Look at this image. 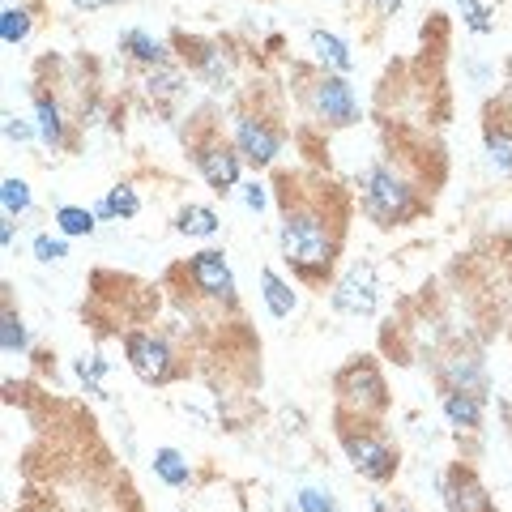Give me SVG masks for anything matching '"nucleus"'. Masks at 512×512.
Instances as JSON below:
<instances>
[{"label": "nucleus", "instance_id": "nucleus-23", "mask_svg": "<svg viewBox=\"0 0 512 512\" xmlns=\"http://www.w3.org/2000/svg\"><path fill=\"white\" fill-rule=\"evenodd\" d=\"M26 35H30V13L26 9H5V18H0V39L13 47V43H22Z\"/></svg>", "mask_w": 512, "mask_h": 512}, {"label": "nucleus", "instance_id": "nucleus-20", "mask_svg": "<svg viewBox=\"0 0 512 512\" xmlns=\"http://www.w3.org/2000/svg\"><path fill=\"white\" fill-rule=\"evenodd\" d=\"M175 227H180L184 235L205 239V235H214V231H218V214H214V210H205V205H184L180 218H175Z\"/></svg>", "mask_w": 512, "mask_h": 512}, {"label": "nucleus", "instance_id": "nucleus-33", "mask_svg": "<svg viewBox=\"0 0 512 512\" xmlns=\"http://www.w3.org/2000/svg\"><path fill=\"white\" fill-rule=\"evenodd\" d=\"M77 9H103V5H111V0H73Z\"/></svg>", "mask_w": 512, "mask_h": 512}, {"label": "nucleus", "instance_id": "nucleus-35", "mask_svg": "<svg viewBox=\"0 0 512 512\" xmlns=\"http://www.w3.org/2000/svg\"><path fill=\"white\" fill-rule=\"evenodd\" d=\"M508 90H512V60H508Z\"/></svg>", "mask_w": 512, "mask_h": 512}, {"label": "nucleus", "instance_id": "nucleus-24", "mask_svg": "<svg viewBox=\"0 0 512 512\" xmlns=\"http://www.w3.org/2000/svg\"><path fill=\"white\" fill-rule=\"evenodd\" d=\"M0 201H5V214H26L30 210V184L26 180H5V188H0Z\"/></svg>", "mask_w": 512, "mask_h": 512}, {"label": "nucleus", "instance_id": "nucleus-18", "mask_svg": "<svg viewBox=\"0 0 512 512\" xmlns=\"http://www.w3.org/2000/svg\"><path fill=\"white\" fill-rule=\"evenodd\" d=\"M192 60H197V69L205 73V82H210L214 90H222V86L231 82V69H227V60H222L218 47H210V43H197V56H192Z\"/></svg>", "mask_w": 512, "mask_h": 512}, {"label": "nucleus", "instance_id": "nucleus-28", "mask_svg": "<svg viewBox=\"0 0 512 512\" xmlns=\"http://www.w3.org/2000/svg\"><path fill=\"white\" fill-rule=\"evenodd\" d=\"M295 504H299V512H333V495L320 487H299Z\"/></svg>", "mask_w": 512, "mask_h": 512}, {"label": "nucleus", "instance_id": "nucleus-8", "mask_svg": "<svg viewBox=\"0 0 512 512\" xmlns=\"http://www.w3.org/2000/svg\"><path fill=\"white\" fill-rule=\"evenodd\" d=\"M188 278L197 282V291L210 295V299H231L235 295V278H231L227 256L214 252V248H205V252L192 256V261H188Z\"/></svg>", "mask_w": 512, "mask_h": 512}, {"label": "nucleus", "instance_id": "nucleus-30", "mask_svg": "<svg viewBox=\"0 0 512 512\" xmlns=\"http://www.w3.org/2000/svg\"><path fill=\"white\" fill-rule=\"evenodd\" d=\"M5 137H9V141H30V124L18 120L13 111H5Z\"/></svg>", "mask_w": 512, "mask_h": 512}, {"label": "nucleus", "instance_id": "nucleus-27", "mask_svg": "<svg viewBox=\"0 0 512 512\" xmlns=\"http://www.w3.org/2000/svg\"><path fill=\"white\" fill-rule=\"evenodd\" d=\"M150 90L154 94H167V99H171V94L184 90V77L175 73V69H167V64H154V69H150Z\"/></svg>", "mask_w": 512, "mask_h": 512}, {"label": "nucleus", "instance_id": "nucleus-12", "mask_svg": "<svg viewBox=\"0 0 512 512\" xmlns=\"http://www.w3.org/2000/svg\"><path fill=\"white\" fill-rule=\"evenodd\" d=\"M487 154L491 167L500 175H512V124L508 120H487Z\"/></svg>", "mask_w": 512, "mask_h": 512}, {"label": "nucleus", "instance_id": "nucleus-19", "mask_svg": "<svg viewBox=\"0 0 512 512\" xmlns=\"http://www.w3.org/2000/svg\"><path fill=\"white\" fill-rule=\"evenodd\" d=\"M154 474L163 478L167 487H184L188 478H192V470H188V461L175 453V448H158L154 453Z\"/></svg>", "mask_w": 512, "mask_h": 512}, {"label": "nucleus", "instance_id": "nucleus-5", "mask_svg": "<svg viewBox=\"0 0 512 512\" xmlns=\"http://www.w3.org/2000/svg\"><path fill=\"white\" fill-rule=\"evenodd\" d=\"M124 350H128V363H133V372L146 380V384H167V380H171L175 359H171L167 342L150 338V333H128Z\"/></svg>", "mask_w": 512, "mask_h": 512}, {"label": "nucleus", "instance_id": "nucleus-29", "mask_svg": "<svg viewBox=\"0 0 512 512\" xmlns=\"http://www.w3.org/2000/svg\"><path fill=\"white\" fill-rule=\"evenodd\" d=\"M35 256H39L43 265H52V261H64V239L39 235V239H35Z\"/></svg>", "mask_w": 512, "mask_h": 512}, {"label": "nucleus", "instance_id": "nucleus-26", "mask_svg": "<svg viewBox=\"0 0 512 512\" xmlns=\"http://www.w3.org/2000/svg\"><path fill=\"white\" fill-rule=\"evenodd\" d=\"M457 9H461V18H466V26L474 30V35H487L491 30V13L483 0H457Z\"/></svg>", "mask_w": 512, "mask_h": 512}, {"label": "nucleus", "instance_id": "nucleus-13", "mask_svg": "<svg viewBox=\"0 0 512 512\" xmlns=\"http://www.w3.org/2000/svg\"><path fill=\"white\" fill-rule=\"evenodd\" d=\"M444 414H448V423H453V427L474 431L478 423H483V402H478L474 393L453 389V393H444Z\"/></svg>", "mask_w": 512, "mask_h": 512}, {"label": "nucleus", "instance_id": "nucleus-3", "mask_svg": "<svg viewBox=\"0 0 512 512\" xmlns=\"http://www.w3.org/2000/svg\"><path fill=\"white\" fill-rule=\"evenodd\" d=\"M342 448L350 457V466H355L363 478H372V483H389V478L397 474V457L393 448L384 444L380 436H372V431H342Z\"/></svg>", "mask_w": 512, "mask_h": 512}, {"label": "nucleus", "instance_id": "nucleus-21", "mask_svg": "<svg viewBox=\"0 0 512 512\" xmlns=\"http://www.w3.org/2000/svg\"><path fill=\"white\" fill-rule=\"evenodd\" d=\"M141 210V201L133 197V188H111V197L99 201V218H133Z\"/></svg>", "mask_w": 512, "mask_h": 512}, {"label": "nucleus", "instance_id": "nucleus-6", "mask_svg": "<svg viewBox=\"0 0 512 512\" xmlns=\"http://www.w3.org/2000/svg\"><path fill=\"white\" fill-rule=\"evenodd\" d=\"M312 111L333 128H346V124L359 120V103H355V94H350V86L342 82V77H316Z\"/></svg>", "mask_w": 512, "mask_h": 512}, {"label": "nucleus", "instance_id": "nucleus-17", "mask_svg": "<svg viewBox=\"0 0 512 512\" xmlns=\"http://www.w3.org/2000/svg\"><path fill=\"white\" fill-rule=\"evenodd\" d=\"M39 137L47 141V146H64V116H60V103L47 99V94H39Z\"/></svg>", "mask_w": 512, "mask_h": 512}, {"label": "nucleus", "instance_id": "nucleus-22", "mask_svg": "<svg viewBox=\"0 0 512 512\" xmlns=\"http://www.w3.org/2000/svg\"><path fill=\"white\" fill-rule=\"evenodd\" d=\"M56 222H60L64 235H90L94 231V214L90 210H77V205H60Z\"/></svg>", "mask_w": 512, "mask_h": 512}, {"label": "nucleus", "instance_id": "nucleus-10", "mask_svg": "<svg viewBox=\"0 0 512 512\" xmlns=\"http://www.w3.org/2000/svg\"><path fill=\"white\" fill-rule=\"evenodd\" d=\"M444 504H448V512H495V500L487 495V487L461 466L448 470V478H444Z\"/></svg>", "mask_w": 512, "mask_h": 512}, {"label": "nucleus", "instance_id": "nucleus-32", "mask_svg": "<svg viewBox=\"0 0 512 512\" xmlns=\"http://www.w3.org/2000/svg\"><path fill=\"white\" fill-rule=\"evenodd\" d=\"M372 5H376L380 13H397V9H402V0H372Z\"/></svg>", "mask_w": 512, "mask_h": 512}, {"label": "nucleus", "instance_id": "nucleus-31", "mask_svg": "<svg viewBox=\"0 0 512 512\" xmlns=\"http://www.w3.org/2000/svg\"><path fill=\"white\" fill-rule=\"evenodd\" d=\"M244 205H248V210L261 214L265 205H269V197H265V184H248V188H244Z\"/></svg>", "mask_w": 512, "mask_h": 512}, {"label": "nucleus", "instance_id": "nucleus-9", "mask_svg": "<svg viewBox=\"0 0 512 512\" xmlns=\"http://www.w3.org/2000/svg\"><path fill=\"white\" fill-rule=\"evenodd\" d=\"M235 146H239V154H244L248 163L265 167V163H274V158H278L282 137H278V128H269L265 120L239 116V124H235Z\"/></svg>", "mask_w": 512, "mask_h": 512}, {"label": "nucleus", "instance_id": "nucleus-15", "mask_svg": "<svg viewBox=\"0 0 512 512\" xmlns=\"http://www.w3.org/2000/svg\"><path fill=\"white\" fill-rule=\"evenodd\" d=\"M312 47H316V56L325 60V64H333L338 73H350V69H355V60H350L346 43H342L338 35H329V30H312Z\"/></svg>", "mask_w": 512, "mask_h": 512}, {"label": "nucleus", "instance_id": "nucleus-14", "mask_svg": "<svg viewBox=\"0 0 512 512\" xmlns=\"http://www.w3.org/2000/svg\"><path fill=\"white\" fill-rule=\"evenodd\" d=\"M261 286H265V303H269V312H274L278 320H286L295 312V291L286 286L274 269H261Z\"/></svg>", "mask_w": 512, "mask_h": 512}, {"label": "nucleus", "instance_id": "nucleus-1", "mask_svg": "<svg viewBox=\"0 0 512 512\" xmlns=\"http://www.w3.org/2000/svg\"><path fill=\"white\" fill-rule=\"evenodd\" d=\"M282 261L295 265L303 278H320L338 256L342 222L333 218L316 197H303L291 188V175L282 180Z\"/></svg>", "mask_w": 512, "mask_h": 512}, {"label": "nucleus", "instance_id": "nucleus-2", "mask_svg": "<svg viewBox=\"0 0 512 512\" xmlns=\"http://www.w3.org/2000/svg\"><path fill=\"white\" fill-rule=\"evenodd\" d=\"M363 214L380 222V227H402V222H410L414 214H419V197H414V184L402 180L393 167H367L363 171Z\"/></svg>", "mask_w": 512, "mask_h": 512}, {"label": "nucleus", "instance_id": "nucleus-11", "mask_svg": "<svg viewBox=\"0 0 512 512\" xmlns=\"http://www.w3.org/2000/svg\"><path fill=\"white\" fill-rule=\"evenodd\" d=\"M333 308L346 312V316H372L376 312L372 269H350V274L338 282V291H333Z\"/></svg>", "mask_w": 512, "mask_h": 512}, {"label": "nucleus", "instance_id": "nucleus-7", "mask_svg": "<svg viewBox=\"0 0 512 512\" xmlns=\"http://www.w3.org/2000/svg\"><path fill=\"white\" fill-rule=\"evenodd\" d=\"M192 158H197V171L205 175V184H210L214 192H231L239 184V158L231 154L227 141L205 137V141L192 146Z\"/></svg>", "mask_w": 512, "mask_h": 512}, {"label": "nucleus", "instance_id": "nucleus-16", "mask_svg": "<svg viewBox=\"0 0 512 512\" xmlns=\"http://www.w3.org/2000/svg\"><path fill=\"white\" fill-rule=\"evenodd\" d=\"M120 47H124V52L133 56V60H141V64H163V60H167V47L158 43V39H150L146 30H128V35L120 39Z\"/></svg>", "mask_w": 512, "mask_h": 512}, {"label": "nucleus", "instance_id": "nucleus-25", "mask_svg": "<svg viewBox=\"0 0 512 512\" xmlns=\"http://www.w3.org/2000/svg\"><path fill=\"white\" fill-rule=\"evenodd\" d=\"M0 342H5V355H18V350H26V329L13 308H5V329H0Z\"/></svg>", "mask_w": 512, "mask_h": 512}, {"label": "nucleus", "instance_id": "nucleus-4", "mask_svg": "<svg viewBox=\"0 0 512 512\" xmlns=\"http://www.w3.org/2000/svg\"><path fill=\"white\" fill-rule=\"evenodd\" d=\"M338 393H342V402L346 406H355L359 414L363 410H384V380H380V372H376V363H350V367H342L338 372Z\"/></svg>", "mask_w": 512, "mask_h": 512}, {"label": "nucleus", "instance_id": "nucleus-34", "mask_svg": "<svg viewBox=\"0 0 512 512\" xmlns=\"http://www.w3.org/2000/svg\"><path fill=\"white\" fill-rule=\"evenodd\" d=\"M0 239H5V248L13 244V222H9V218H5V222H0Z\"/></svg>", "mask_w": 512, "mask_h": 512}]
</instances>
